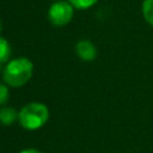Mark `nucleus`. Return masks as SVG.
Returning a JSON list of instances; mask_svg holds the SVG:
<instances>
[{
	"mask_svg": "<svg viewBox=\"0 0 153 153\" xmlns=\"http://www.w3.org/2000/svg\"><path fill=\"white\" fill-rule=\"evenodd\" d=\"M33 74V63L25 56L10 60L2 72L4 82L10 87H22L31 79Z\"/></svg>",
	"mask_w": 153,
	"mask_h": 153,
	"instance_id": "obj_1",
	"label": "nucleus"
},
{
	"mask_svg": "<svg viewBox=\"0 0 153 153\" xmlns=\"http://www.w3.org/2000/svg\"><path fill=\"white\" fill-rule=\"evenodd\" d=\"M48 120L49 109L41 102H31L25 104L18 114V122L26 130H37L42 128Z\"/></svg>",
	"mask_w": 153,
	"mask_h": 153,
	"instance_id": "obj_2",
	"label": "nucleus"
},
{
	"mask_svg": "<svg viewBox=\"0 0 153 153\" xmlns=\"http://www.w3.org/2000/svg\"><path fill=\"white\" fill-rule=\"evenodd\" d=\"M74 7L65 0L55 1L48 10V19L54 26H65L71 23L74 16Z\"/></svg>",
	"mask_w": 153,
	"mask_h": 153,
	"instance_id": "obj_3",
	"label": "nucleus"
},
{
	"mask_svg": "<svg viewBox=\"0 0 153 153\" xmlns=\"http://www.w3.org/2000/svg\"><path fill=\"white\" fill-rule=\"evenodd\" d=\"M75 53L80 60L91 62L97 57V48L88 39H81L75 45Z\"/></svg>",
	"mask_w": 153,
	"mask_h": 153,
	"instance_id": "obj_4",
	"label": "nucleus"
},
{
	"mask_svg": "<svg viewBox=\"0 0 153 153\" xmlns=\"http://www.w3.org/2000/svg\"><path fill=\"white\" fill-rule=\"evenodd\" d=\"M18 111L12 106H0V123L2 126H12L18 121Z\"/></svg>",
	"mask_w": 153,
	"mask_h": 153,
	"instance_id": "obj_5",
	"label": "nucleus"
},
{
	"mask_svg": "<svg viewBox=\"0 0 153 153\" xmlns=\"http://www.w3.org/2000/svg\"><path fill=\"white\" fill-rule=\"evenodd\" d=\"M142 17L151 26H153V0H143L141 6Z\"/></svg>",
	"mask_w": 153,
	"mask_h": 153,
	"instance_id": "obj_6",
	"label": "nucleus"
},
{
	"mask_svg": "<svg viewBox=\"0 0 153 153\" xmlns=\"http://www.w3.org/2000/svg\"><path fill=\"white\" fill-rule=\"evenodd\" d=\"M11 56V45L4 37L0 36V65L7 63Z\"/></svg>",
	"mask_w": 153,
	"mask_h": 153,
	"instance_id": "obj_7",
	"label": "nucleus"
},
{
	"mask_svg": "<svg viewBox=\"0 0 153 153\" xmlns=\"http://www.w3.org/2000/svg\"><path fill=\"white\" fill-rule=\"evenodd\" d=\"M76 10H87L98 2V0H67Z\"/></svg>",
	"mask_w": 153,
	"mask_h": 153,
	"instance_id": "obj_8",
	"label": "nucleus"
},
{
	"mask_svg": "<svg viewBox=\"0 0 153 153\" xmlns=\"http://www.w3.org/2000/svg\"><path fill=\"white\" fill-rule=\"evenodd\" d=\"M10 98V91H8V86L6 84H0V106H4Z\"/></svg>",
	"mask_w": 153,
	"mask_h": 153,
	"instance_id": "obj_9",
	"label": "nucleus"
},
{
	"mask_svg": "<svg viewBox=\"0 0 153 153\" xmlns=\"http://www.w3.org/2000/svg\"><path fill=\"white\" fill-rule=\"evenodd\" d=\"M19 153H42V152L36 148H25V149H22Z\"/></svg>",
	"mask_w": 153,
	"mask_h": 153,
	"instance_id": "obj_10",
	"label": "nucleus"
},
{
	"mask_svg": "<svg viewBox=\"0 0 153 153\" xmlns=\"http://www.w3.org/2000/svg\"><path fill=\"white\" fill-rule=\"evenodd\" d=\"M1 31H2V23H1V20H0V33H1Z\"/></svg>",
	"mask_w": 153,
	"mask_h": 153,
	"instance_id": "obj_11",
	"label": "nucleus"
},
{
	"mask_svg": "<svg viewBox=\"0 0 153 153\" xmlns=\"http://www.w3.org/2000/svg\"><path fill=\"white\" fill-rule=\"evenodd\" d=\"M55 1H59V0H55Z\"/></svg>",
	"mask_w": 153,
	"mask_h": 153,
	"instance_id": "obj_12",
	"label": "nucleus"
}]
</instances>
